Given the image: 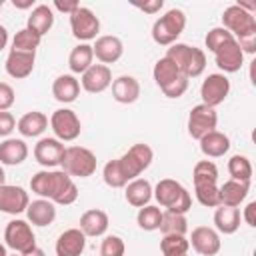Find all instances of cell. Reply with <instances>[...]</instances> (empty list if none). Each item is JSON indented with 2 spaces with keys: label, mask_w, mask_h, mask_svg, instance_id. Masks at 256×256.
Masks as SVG:
<instances>
[{
  "label": "cell",
  "mask_w": 256,
  "mask_h": 256,
  "mask_svg": "<svg viewBox=\"0 0 256 256\" xmlns=\"http://www.w3.org/2000/svg\"><path fill=\"white\" fill-rule=\"evenodd\" d=\"M30 188L40 198H46L54 204L68 206L78 198V188L74 180L64 170H40L30 178Z\"/></svg>",
  "instance_id": "1"
},
{
  "label": "cell",
  "mask_w": 256,
  "mask_h": 256,
  "mask_svg": "<svg viewBox=\"0 0 256 256\" xmlns=\"http://www.w3.org/2000/svg\"><path fill=\"white\" fill-rule=\"evenodd\" d=\"M222 28H226L238 42L244 54L256 52V18L254 14L232 4L222 12Z\"/></svg>",
  "instance_id": "2"
},
{
  "label": "cell",
  "mask_w": 256,
  "mask_h": 256,
  "mask_svg": "<svg viewBox=\"0 0 256 256\" xmlns=\"http://www.w3.org/2000/svg\"><path fill=\"white\" fill-rule=\"evenodd\" d=\"M166 58H170L176 68L180 70L182 76L190 78H198L204 70H206V54L204 50L184 44V42H174L172 46H168L166 50Z\"/></svg>",
  "instance_id": "3"
},
{
  "label": "cell",
  "mask_w": 256,
  "mask_h": 256,
  "mask_svg": "<svg viewBox=\"0 0 256 256\" xmlns=\"http://www.w3.org/2000/svg\"><path fill=\"white\" fill-rule=\"evenodd\" d=\"M152 196L158 200V204L170 212H178V214H186L192 208V198L190 192L172 178H164L156 184V188L152 190Z\"/></svg>",
  "instance_id": "4"
},
{
  "label": "cell",
  "mask_w": 256,
  "mask_h": 256,
  "mask_svg": "<svg viewBox=\"0 0 256 256\" xmlns=\"http://www.w3.org/2000/svg\"><path fill=\"white\" fill-rule=\"evenodd\" d=\"M186 28V14L180 8L168 10L152 24V40L160 46H172Z\"/></svg>",
  "instance_id": "5"
},
{
  "label": "cell",
  "mask_w": 256,
  "mask_h": 256,
  "mask_svg": "<svg viewBox=\"0 0 256 256\" xmlns=\"http://www.w3.org/2000/svg\"><path fill=\"white\" fill-rule=\"evenodd\" d=\"M60 166L70 178H88L96 172V154L84 146H68Z\"/></svg>",
  "instance_id": "6"
},
{
  "label": "cell",
  "mask_w": 256,
  "mask_h": 256,
  "mask_svg": "<svg viewBox=\"0 0 256 256\" xmlns=\"http://www.w3.org/2000/svg\"><path fill=\"white\" fill-rule=\"evenodd\" d=\"M152 160H154V152H152V148H150L148 144H144V142L130 146L128 152H124V154L118 158L120 168H122L124 176L128 178V182L134 180V178H138V176L152 164Z\"/></svg>",
  "instance_id": "7"
},
{
  "label": "cell",
  "mask_w": 256,
  "mask_h": 256,
  "mask_svg": "<svg viewBox=\"0 0 256 256\" xmlns=\"http://www.w3.org/2000/svg\"><path fill=\"white\" fill-rule=\"evenodd\" d=\"M50 128L54 132V138L60 142H72L80 136V118L70 108H58L50 116Z\"/></svg>",
  "instance_id": "8"
},
{
  "label": "cell",
  "mask_w": 256,
  "mask_h": 256,
  "mask_svg": "<svg viewBox=\"0 0 256 256\" xmlns=\"http://www.w3.org/2000/svg\"><path fill=\"white\" fill-rule=\"evenodd\" d=\"M4 240H6V246L12 248L18 254H24V252H28L36 246V236H34L30 224L26 220H18V218L10 220L6 224Z\"/></svg>",
  "instance_id": "9"
},
{
  "label": "cell",
  "mask_w": 256,
  "mask_h": 256,
  "mask_svg": "<svg viewBox=\"0 0 256 256\" xmlns=\"http://www.w3.org/2000/svg\"><path fill=\"white\" fill-rule=\"evenodd\" d=\"M70 28H72V36L82 40V42H88V40H94L100 32V20L98 16L86 8V6H78L72 14H70Z\"/></svg>",
  "instance_id": "10"
},
{
  "label": "cell",
  "mask_w": 256,
  "mask_h": 256,
  "mask_svg": "<svg viewBox=\"0 0 256 256\" xmlns=\"http://www.w3.org/2000/svg\"><path fill=\"white\" fill-rule=\"evenodd\" d=\"M216 124H218V114L214 108H210L206 104L194 106L188 114V134L194 140H200L208 132L216 130Z\"/></svg>",
  "instance_id": "11"
},
{
  "label": "cell",
  "mask_w": 256,
  "mask_h": 256,
  "mask_svg": "<svg viewBox=\"0 0 256 256\" xmlns=\"http://www.w3.org/2000/svg\"><path fill=\"white\" fill-rule=\"evenodd\" d=\"M230 94V80L224 74H208L206 80L200 86V98L202 104L216 108L218 104H222Z\"/></svg>",
  "instance_id": "12"
},
{
  "label": "cell",
  "mask_w": 256,
  "mask_h": 256,
  "mask_svg": "<svg viewBox=\"0 0 256 256\" xmlns=\"http://www.w3.org/2000/svg\"><path fill=\"white\" fill-rule=\"evenodd\" d=\"M28 204H30V198L24 188L12 186V184L0 186V212L16 216V214L26 212Z\"/></svg>",
  "instance_id": "13"
},
{
  "label": "cell",
  "mask_w": 256,
  "mask_h": 256,
  "mask_svg": "<svg viewBox=\"0 0 256 256\" xmlns=\"http://www.w3.org/2000/svg\"><path fill=\"white\" fill-rule=\"evenodd\" d=\"M64 150H66V146L58 138H40L38 144L34 146V158L40 166L54 168V166H60Z\"/></svg>",
  "instance_id": "14"
},
{
  "label": "cell",
  "mask_w": 256,
  "mask_h": 256,
  "mask_svg": "<svg viewBox=\"0 0 256 256\" xmlns=\"http://www.w3.org/2000/svg\"><path fill=\"white\" fill-rule=\"evenodd\" d=\"M188 244H192V248L202 256H216L222 246L220 234L210 226H196L192 230Z\"/></svg>",
  "instance_id": "15"
},
{
  "label": "cell",
  "mask_w": 256,
  "mask_h": 256,
  "mask_svg": "<svg viewBox=\"0 0 256 256\" xmlns=\"http://www.w3.org/2000/svg\"><path fill=\"white\" fill-rule=\"evenodd\" d=\"M214 60H216V66L222 70V72H238L244 64V52L240 50L238 42L232 38L228 42H224L216 52H214Z\"/></svg>",
  "instance_id": "16"
},
{
  "label": "cell",
  "mask_w": 256,
  "mask_h": 256,
  "mask_svg": "<svg viewBox=\"0 0 256 256\" xmlns=\"http://www.w3.org/2000/svg\"><path fill=\"white\" fill-rule=\"evenodd\" d=\"M92 52H94L96 60H100L104 66H108V64H114V62H118L122 58L124 44H122V40L118 36L106 34V36H98L96 38V44L92 46Z\"/></svg>",
  "instance_id": "17"
},
{
  "label": "cell",
  "mask_w": 256,
  "mask_h": 256,
  "mask_svg": "<svg viewBox=\"0 0 256 256\" xmlns=\"http://www.w3.org/2000/svg\"><path fill=\"white\" fill-rule=\"evenodd\" d=\"M34 62H36V54L34 52H18V50H10L4 62L6 74L10 78L22 80L28 78L34 70Z\"/></svg>",
  "instance_id": "18"
},
{
  "label": "cell",
  "mask_w": 256,
  "mask_h": 256,
  "mask_svg": "<svg viewBox=\"0 0 256 256\" xmlns=\"http://www.w3.org/2000/svg\"><path fill=\"white\" fill-rule=\"evenodd\" d=\"M82 88L90 94H100L104 92L110 84H112V72L108 66L104 64H92L84 74H82V80H80Z\"/></svg>",
  "instance_id": "19"
},
{
  "label": "cell",
  "mask_w": 256,
  "mask_h": 256,
  "mask_svg": "<svg viewBox=\"0 0 256 256\" xmlns=\"http://www.w3.org/2000/svg\"><path fill=\"white\" fill-rule=\"evenodd\" d=\"M84 248L86 236L80 228H68L56 240V256H80Z\"/></svg>",
  "instance_id": "20"
},
{
  "label": "cell",
  "mask_w": 256,
  "mask_h": 256,
  "mask_svg": "<svg viewBox=\"0 0 256 256\" xmlns=\"http://www.w3.org/2000/svg\"><path fill=\"white\" fill-rule=\"evenodd\" d=\"M112 98L120 104H132L140 98V82L134 76H118L112 80Z\"/></svg>",
  "instance_id": "21"
},
{
  "label": "cell",
  "mask_w": 256,
  "mask_h": 256,
  "mask_svg": "<svg viewBox=\"0 0 256 256\" xmlns=\"http://www.w3.org/2000/svg\"><path fill=\"white\" fill-rule=\"evenodd\" d=\"M124 196H126V202L134 208H142V206H148V202L152 200V184L146 180V178H134L130 180L126 186H124Z\"/></svg>",
  "instance_id": "22"
},
{
  "label": "cell",
  "mask_w": 256,
  "mask_h": 256,
  "mask_svg": "<svg viewBox=\"0 0 256 256\" xmlns=\"http://www.w3.org/2000/svg\"><path fill=\"white\" fill-rule=\"evenodd\" d=\"M108 214L100 208H92V210H86L82 216H80V230L84 232V236H102L106 230H108Z\"/></svg>",
  "instance_id": "23"
},
{
  "label": "cell",
  "mask_w": 256,
  "mask_h": 256,
  "mask_svg": "<svg viewBox=\"0 0 256 256\" xmlns=\"http://www.w3.org/2000/svg\"><path fill=\"white\" fill-rule=\"evenodd\" d=\"M54 26V12L48 4H38L32 8L28 20H26V28L32 30L34 34H38L40 38L44 34L50 32V28Z\"/></svg>",
  "instance_id": "24"
},
{
  "label": "cell",
  "mask_w": 256,
  "mask_h": 256,
  "mask_svg": "<svg viewBox=\"0 0 256 256\" xmlns=\"http://www.w3.org/2000/svg\"><path fill=\"white\" fill-rule=\"evenodd\" d=\"M28 158V146L20 138H6L0 142V164L18 166Z\"/></svg>",
  "instance_id": "25"
},
{
  "label": "cell",
  "mask_w": 256,
  "mask_h": 256,
  "mask_svg": "<svg viewBox=\"0 0 256 256\" xmlns=\"http://www.w3.org/2000/svg\"><path fill=\"white\" fill-rule=\"evenodd\" d=\"M248 190H250V184L246 182H238V180H226L222 186H218V192H220V204L222 206H232V208H238L246 196H248Z\"/></svg>",
  "instance_id": "26"
},
{
  "label": "cell",
  "mask_w": 256,
  "mask_h": 256,
  "mask_svg": "<svg viewBox=\"0 0 256 256\" xmlns=\"http://www.w3.org/2000/svg\"><path fill=\"white\" fill-rule=\"evenodd\" d=\"M26 216H28V222H32L34 226H48L56 218L54 202H50L46 198L32 200L28 204V208H26Z\"/></svg>",
  "instance_id": "27"
},
{
  "label": "cell",
  "mask_w": 256,
  "mask_h": 256,
  "mask_svg": "<svg viewBox=\"0 0 256 256\" xmlns=\"http://www.w3.org/2000/svg\"><path fill=\"white\" fill-rule=\"evenodd\" d=\"M78 94H80V82L72 74H60L52 82V96L62 104L74 102Z\"/></svg>",
  "instance_id": "28"
},
{
  "label": "cell",
  "mask_w": 256,
  "mask_h": 256,
  "mask_svg": "<svg viewBox=\"0 0 256 256\" xmlns=\"http://www.w3.org/2000/svg\"><path fill=\"white\" fill-rule=\"evenodd\" d=\"M198 142H200L202 154L208 156V158H220V156H224V154L230 150V138H228L224 132H220V130L208 132V134L202 136Z\"/></svg>",
  "instance_id": "29"
},
{
  "label": "cell",
  "mask_w": 256,
  "mask_h": 256,
  "mask_svg": "<svg viewBox=\"0 0 256 256\" xmlns=\"http://www.w3.org/2000/svg\"><path fill=\"white\" fill-rule=\"evenodd\" d=\"M16 128H18V132H20L24 138H36V136H40V134L48 128V116H46L44 112H38V110L26 112V114L16 122Z\"/></svg>",
  "instance_id": "30"
},
{
  "label": "cell",
  "mask_w": 256,
  "mask_h": 256,
  "mask_svg": "<svg viewBox=\"0 0 256 256\" xmlns=\"http://www.w3.org/2000/svg\"><path fill=\"white\" fill-rule=\"evenodd\" d=\"M240 210L238 208H232V206H216V212H214V224H216V230L222 232V234H234L238 228H240Z\"/></svg>",
  "instance_id": "31"
},
{
  "label": "cell",
  "mask_w": 256,
  "mask_h": 256,
  "mask_svg": "<svg viewBox=\"0 0 256 256\" xmlns=\"http://www.w3.org/2000/svg\"><path fill=\"white\" fill-rule=\"evenodd\" d=\"M92 60H94L92 46L86 44V42H82V44H78V46L72 48V52L68 56V68L74 74H84L92 66Z\"/></svg>",
  "instance_id": "32"
},
{
  "label": "cell",
  "mask_w": 256,
  "mask_h": 256,
  "mask_svg": "<svg viewBox=\"0 0 256 256\" xmlns=\"http://www.w3.org/2000/svg\"><path fill=\"white\" fill-rule=\"evenodd\" d=\"M152 76H154V82L160 86V90L164 86H168L172 80H176L180 76V70L176 68V64L170 60V58H160L156 64H154V70H152Z\"/></svg>",
  "instance_id": "33"
},
{
  "label": "cell",
  "mask_w": 256,
  "mask_h": 256,
  "mask_svg": "<svg viewBox=\"0 0 256 256\" xmlns=\"http://www.w3.org/2000/svg\"><path fill=\"white\" fill-rule=\"evenodd\" d=\"M164 236L166 234H180L184 236L188 232V220L184 214H178V212H170V210H164L162 212V222H160V228H158Z\"/></svg>",
  "instance_id": "34"
},
{
  "label": "cell",
  "mask_w": 256,
  "mask_h": 256,
  "mask_svg": "<svg viewBox=\"0 0 256 256\" xmlns=\"http://www.w3.org/2000/svg\"><path fill=\"white\" fill-rule=\"evenodd\" d=\"M228 172L232 176V180H238V182H246L250 184L252 180V164L246 156L242 154H234L230 160H228Z\"/></svg>",
  "instance_id": "35"
},
{
  "label": "cell",
  "mask_w": 256,
  "mask_h": 256,
  "mask_svg": "<svg viewBox=\"0 0 256 256\" xmlns=\"http://www.w3.org/2000/svg\"><path fill=\"white\" fill-rule=\"evenodd\" d=\"M192 176H194V186H210L216 184L218 180V168L212 160H200L196 162Z\"/></svg>",
  "instance_id": "36"
},
{
  "label": "cell",
  "mask_w": 256,
  "mask_h": 256,
  "mask_svg": "<svg viewBox=\"0 0 256 256\" xmlns=\"http://www.w3.org/2000/svg\"><path fill=\"white\" fill-rule=\"evenodd\" d=\"M188 248H190L188 238L180 236V234H166L160 240L162 256H182V254L188 252Z\"/></svg>",
  "instance_id": "37"
},
{
  "label": "cell",
  "mask_w": 256,
  "mask_h": 256,
  "mask_svg": "<svg viewBox=\"0 0 256 256\" xmlns=\"http://www.w3.org/2000/svg\"><path fill=\"white\" fill-rule=\"evenodd\" d=\"M136 222L142 230L146 232H152V230H158L160 228V222H162V210L158 206H142L138 210V216H136Z\"/></svg>",
  "instance_id": "38"
},
{
  "label": "cell",
  "mask_w": 256,
  "mask_h": 256,
  "mask_svg": "<svg viewBox=\"0 0 256 256\" xmlns=\"http://www.w3.org/2000/svg\"><path fill=\"white\" fill-rule=\"evenodd\" d=\"M40 36L34 34L32 30L28 28H22L16 32L14 40H12V50H18V52H34L36 54V48L40 46Z\"/></svg>",
  "instance_id": "39"
},
{
  "label": "cell",
  "mask_w": 256,
  "mask_h": 256,
  "mask_svg": "<svg viewBox=\"0 0 256 256\" xmlns=\"http://www.w3.org/2000/svg\"><path fill=\"white\" fill-rule=\"evenodd\" d=\"M102 178H104L106 186H110V188H124V186L128 184V178L124 176V172H122V168H120L118 158H114V160H110V162H106V164H104Z\"/></svg>",
  "instance_id": "40"
},
{
  "label": "cell",
  "mask_w": 256,
  "mask_h": 256,
  "mask_svg": "<svg viewBox=\"0 0 256 256\" xmlns=\"http://www.w3.org/2000/svg\"><path fill=\"white\" fill-rule=\"evenodd\" d=\"M194 194H196V200L202 206H206V208L220 206V192H218V186L216 184H210V186H194Z\"/></svg>",
  "instance_id": "41"
},
{
  "label": "cell",
  "mask_w": 256,
  "mask_h": 256,
  "mask_svg": "<svg viewBox=\"0 0 256 256\" xmlns=\"http://www.w3.org/2000/svg\"><path fill=\"white\" fill-rule=\"evenodd\" d=\"M234 36L226 30V28H222V26H216V28H212L208 34H206V48L210 50V52H216L224 42H228V40H232Z\"/></svg>",
  "instance_id": "42"
},
{
  "label": "cell",
  "mask_w": 256,
  "mask_h": 256,
  "mask_svg": "<svg viewBox=\"0 0 256 256\" xmlns=\"http://www.w3.org/2000/svg\"><path fill=\"white\" fill-rule=\"evenodd\" d=\"M126 246L120 236H106L100 244V256H124Z\"/></svg>",
  "instance_id": "43"
},
{
  "label": "cell",
  "mask_w": 256,
  "mask_h": 256,
  "mask_svg": "<svg viewBox=\"0 0 256 256\" xmlns=\"http://www.w3.org/2000/svg\"><path fill=\"white\" fill-rule=\"evenodd\" d=\"M188 82H190V80H188L186 76H182V74H180L176 80H172L168 86H164V88H162V92H164V96H166V98H180V96L188 90Z\"/></svg>",
  "instance_id": "44"
},
{
  "label": "cell",
  "mask_w": 256,
  "mask_h": 256,
  "mask_svg": "<svg viewBox=\"0 0 256 256\" xmlns=\"http://www.w3.org/2000/svg\"><path fill=\"white\" fill-rule=\"evenodd\" d=\"M16 100V94H14V88L8 84V82H0V112L8 110Z\"/></svg>",
  "instance_id": "45"
},
{
  "label": "cell",
  "mask_w": 256,
  "mask_h": 256,
  "mask_svg": "<svg viewBox=\"0 0 256 256\" xmlns=\"http://www.w3.org/2000/svg\"><path fill=\"white\" fill-rule=\"evenodd\" d=\"M14 128H16V118H14V116H12L8 110L0 112V138L10 136Z\"/></svg>",
  "instance_id": "46"
},
{
  "label": "cell",
  "mask_w": 256,
  "mask_h": 256,
  "mask_svg": "<svg viewBox=\"0 0 256 256\" xmlns=\"http://www.w3.org/2000/svg\"><path fill=\"white\" fill-rule=\"evenodd\" d=\"M78 6H80V4H78L76 0H54V8L60 10V12H64V14H68V16H70Z\"/></svg>",
  "instance_id": "47"
},
{
  "label": "cell",
  "mask_w": 256,
  "mask_h": 256,
  "mask_svg": "<svg viewBox=\"0 0 256 256\" xmlns=\"http://www.w3.org/2000/svg\"><path fill=\"white\" fill-rule=\"evenodd\" d=\"M134 6L140 8V10L146 12V14H156L158 10H162L164 0H152V2H146V4H134Z\"/></svg>",
  "instance_id": "48"
},
{
  "label": "cell",
  "mask_w": 256,
  "mask_h": 256,
  "mask_svg": "<svg viewBox=\"0 0 256 256\" xmlns=\"http://www.w3.org/2000/svg\"><path fill=\"white\" fill-rule=\"evenodd\" d=\"M254 212H256V202H248L246 204V208H244V222L248 224V226H256V218H254Z\"/></svg>",
  "instance_id": "49"
},
{
  "label": "cell",
  "mask_w": 256,
  "mask_h": 256,
  "mask_svg": "<svg viewBox=\"0 0 256 256\" xmlns=\"http://www.w3.org/2000/svg\"><path fill=\"white\" fill-rule=\"evenodd\" d=\"M12 6L14 8H20V10H26V8H32L34 6V0H12Z\"/></svg>",
  "instance_id": "50"
},
{
  "label": "cell",
  "mask_w": 256,
  "mask_h": 256,
  "mask_svg": "<svg viewBox=\"0 0 256 256\" xmlns=\"http://www.w3.org/2000/svg\"><path fill=\"white\" fill-rule=\"evenodd\" d=\"M6 44H8V30H6V26L0 24V50L6 48Z\"/></svg>",
  "instance_id": "51"
},
{
  "label": "cell",
  "mask_w": 256,
  "mask_h": 256,
  "mask_svg": "<svg viewBox=\"0 0 256 256\" xmlns=\"http://www.w3.org/2000/svg\"><path fill=\"white\" fill-rule=\"evenodd\" d=\"M22 256H46V254H44V250H42V248H38V246H34L32 250H28V252H24Z\"/></svg>",
  "instance_id": "52"
},
{
  "label": "cell",
  "mask_w": 256,
  "mask_h": 256,
  "mask_svg": "<svg viewBox=\"0 0 256 256\" xmlns=\"http://www.w3.org/2000/svg\"><path fill=\"white\" fill-rule=\"evenodd\" d=\"M4 180H6V174H4V170H2V166H0V186H2V184H6Z\"/></svg>",
  "instance_id": "53"
},
{
  "label": "cell",
  "mask_w": 256,
  "mask_h": 256,
  "mask_svg": "<svg viewBox=\"0 0 256 256\" xmlns=\"http://www.w3.org/2000/svg\"><path fill=\"white\" fill-rule=\"evenodd\" d=\"M0 256H8V254H6V248H4V244H0Z\"/></svg>",
  "instance_id": "54"
},
{
  "label": "cell",
  "mask_w": 256,
  "mask_h": 256,
  "mask_svg": "<svg viewBox=\"0 0 256 256\" xmlns=\"http://www.w3.org/2000/svg\"><path fill=\"white\" fill-rule=\"evenodd\" d=\"M8 256H22V254H18V252H14V254H8Z\"/></svg>",
  "instance_id": "55"
},
{
  "label": "cell",
  "mask_w": 256,
  "mask_h": 256,
  "mask_svg": "<svg viewBox=\"0 0 256 256\" xmlns=\"http://www.w3.org/2000/svg\"><path fill=\"white\" fill-rule=\"evenodd\" d=\"M2 6H4V2H2V0H0V10H2Z\"/></svg>",
  "instance_id": "56"
},
{
  "label": "cell",
  "mask_w": 256,
  "mask_h": 256,
  "mask_svg": "<svg viewBox=\"0 0 256 256\" xmlns=\"http://www.w3.org/2000/svg\"><path fill=\"white\" fill-rule=\"evenodd\" d=\"M182 256H186V254H182Z\"/></svg>",
  "instance_id": "57"
},
{
  "label": "cell",
  "mask_w": 256,
  "mask_h": 256,
  "mask_svg": "<svg viewBox=\"0 0 256 256\" xmlns=\"http://www.w3.org/2000/svg\"><path fill=\"white\" fill-rule=\"evenodd\" d=\"M2 186H4V184H2Z\"/></svg>",
  "instance_id": "58"
}]
</instances>
